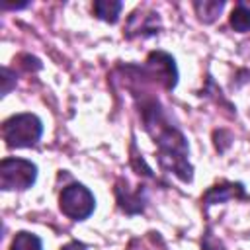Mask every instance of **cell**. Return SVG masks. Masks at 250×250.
<instances>
[{"mask_svg":"<svg viewBox=\"0 0 250 250\" xmlns=\"http://www.w3.org/2000/svg\"><path fill=\"white\" fill-rule=\"evenodd\" d=\"M225 8V2L221 0H203V2H193V10L197 14V18L203 21V23H213L219 14L223 12Z\"/></svg>","mask_w":250,"mask_h":250,"instance_id":"cell-10","label":"cell"},{"mask_svg":"<svg viewBox=\"0 0 250 250\" xmlns=\"http://www.w3.org/2000/svg\"><path fill=\"white\" fill-rule=\"evenodd\" d=\"M137 102L143 127L158 148V162L164 170L174 174L178 180L189 184L193 180V168L189 164V146L184 133L172 123L160 100L148 94L145 88H131Z\"/></svg>","mask_w":250,"mask_h":250,"instance_id":"cell-1","label":"cell"},{"mask_svg":"<svg viewBox=\"0 0 250 250\" xmlns=\"http://www.w3.org/2000/svg\"><path fill=\"white\" fill-rule=\"evenodd\" d=\"M201 250H227V248L219 238H215V234L211 230H207L201 240Z\"/></svg>","mask_w":250,"mask_h":250,"instance_id":"cell-13","label":"cell"},{"mask_svg":"<svg viewBox=\"0 0 250 250\" xmlns=\"http://www.w3.org/2000/svg\"><path fill=\"white\" fill-rule=\"evenodd\" d=\"M12 78H14L12 70H10L8 66H4V68H2V82H4V86H2V96H6V94L10 92V88H12Z\"/></svg>","mask_w":250,"mask_h":250,"instance_id":"cell-14","label":"cell"},{"mask_svg":"<svg viewBox=\"0 0 250 250\" xmlns=\"http://www.w3.org/2000/svg\"><path fill=\"white\" fill-rule=\"evenodd\" d=\"M230 27L238 33L250 31V6L242 2L234 6V10L230 12Z\"/></svg>","mask_w":250,"mask_h":250,"instance_id":"cell-11","label":"cell"},{"mask_svg":"<svg viewBox=\"0 0 250 250\" xmlns=\"http://www.w3.org/2000/svg\"><path fill=\"white\" fill-rule=\"evenodd\" d=\"M10 250H43V242L37 234L20 230L10 244Z\"/></svg>","mask_w":250,"mask_h":250,"instance_id":"cell-12","label":"cell"},{"mask_svg":"<svg viewBox=\"0 0 250 250\" xmlns=\"http://www.w3.org/2000/svg\"><path fill=\"white\" fill-rule=\"evenodd\" d=\"M115 199H117V205L121 211H125L127 215H137V213H143L145 211V189L137 188V189H131L127 180H119L115 184Z\"/></svg>","mask_w":250,"mask_h":250,"instance_id":"cell-7","label":"cell"},{"mask_svg":"<svg viewBox=\"0 0 250 250\" xmlns=\"http://www.w3.org/2000/svg\"><path fill=\"white\" fill-rule=\"evenodd\" d=\"M37 180V166L31 160L8 156L0 162V188L4 191L29 189Z\"/></svg>","mask_w":250,"mask_h":250,"instance_id":"cell-3","label":"cell"},{"mask_svg":"<svg viewBox=\"0 0 250 250\" xmlns=\"http://www.w3.org/2000/svg\"><path fill=\"white\" fill-rule=\"evenodd\" d=\"M229 199H248V195H246V191H244V186L240 184V182H221V184H215V186H211L205 193H203V197H201V201H203V207L207 209V207H211V205H217V203H225V201H229Z\"/></svg>","mask_w":250,"mask_h":250,"instance_id":"cell-8","label":"cell"},{"mask_svg":"<svg viewBox=\"0 0 250 250\" xmlns=\"http://www.w3.org/2000/svg\"><path fill=\"white\" fill-rule=\"evenodd\" d=\"M121 10H123V4L119 0H96L92 6V12L96 14V18L107 23H115L119 20Z\"/></svg>","mask_w":250,"mask_h":250,"instance_id":"cell-9","label":"cell"},{"mask_svg":"<svg viewBox=\"0 0 250 250\" xmlns=\"http://www.w3.org/2000/svg\"><path fill=\"white\" fill-rule=\"evenodd\" d=\"M141 72H145L150 80L160 82L168 92H172L178 84L176 61H174L172 55H168L164 51H152L146 57V64L141 68Z\"/></svg>","mask_w":250,"mask_h":250,"instance_id":"cell-5","label":"cell"},{"mask_svg":"<svg viewBox=\"0 0 250 250\" xmlns=\"http://www.w3.org/2000/svg\"><path fill=\"white\" fill-rule=\"evenodd\" d=\"M43 123L35 113H16L2 123V139L10 148H29L39 143Z\"/></svg>","mask_w":250,"mask_h":250,"instance_id":"cell-2","label":"cell"},{"mask_svg":"<svg viewBox=\"0 0 250 250\" xmlns=\"http://www.w3.org/2000/svg\"><path fill=\"white\" fill-rule=\"evenodd\" d=\"M158 31H160L158 14L148 12L145 8H139L129 16L123 35L127 39H135V37H150V35H156Z\"/></svg>","mask_w":250,"mask_h":250,"instance_id":"cell-6","label":"cell"},{"mask_svg":"<svg viewBox=\"0 0 250 250\" xmlns=\"http://www.w3.org/2000/svg\"><path fill=\"white\" fill-rule=\"evenodd\" d=\"M61 250H88V248H86V244H82V242H78V240H70V242H66Z\"/></svg>","mask_w":250,"mask_h":250,"instance_id":"cell-15","label":"cell"},{"mask_svg":"<svg viewBox=\"0 0 250 250\" xmlns=\"http://www.w3.org/2000/svg\"><path fill=\"white\" fill-rule=\"evenodd\" d=\"M59 209L72 221H86L96 209V197L86 186L74 182L62 188L59 195Z\"/></svg>","mask_w":250,"mask_h":250,"instance_id":"cell-4","label":"cell"}]
</instances>
